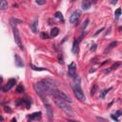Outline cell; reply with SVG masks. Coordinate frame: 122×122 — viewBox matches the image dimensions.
<instances>
[{
  "instance_id": "obj_16",
  "label": "cell",
  "mask_w": 122,
  "mask_h": 122,
  "mask_svg": "<svg viewBox=\"0 0 122 122\" xmlns=\"http://www.w3.org/2000/svg\"><path fill=\"white\" fill-rule=\"evenodd\" d=\"M40 116H41V112H34V113H32V114L30 115V120L37 119V118H39Z\"/></svg>"
},
{
  "instance_id": "obj_12",
  "label": "cell",
  "mask_w": 122,
  "mask_h": 122,
  "mask_svg": "<svg viewBox=\"0 0 122 122\" xmlns=\"http://www.w3.org/2000/svg\"><path fill=\"white\" fill-rule=\"evenodd\" d=\"M37 24H38V20L35 19V20L31 23V25H30V30H31L32 32H34V33L37 31Z\"/></svg>"
},
{
  "instance_id": "obj_26",
  "label": "cell",
  "mask_w": 122,
  "mask_h": 122,
  "mask_svg": "<svg viewBox=\"0 0 122 122\" xmlns=\"http://www.w3.org/2000/svg\"><path fill=\"white\" fill-rule=\"evenodd\" d=\"M96 89H97V86H96V85H94V86L92 87V89L91 90V94H92H92H94V92H95V90H96Z\"/></svg>"
},
{
  "instance_id": "obj_3",
  "label": "cell",
  "mask_w": 122,
  "mask_h": 122,
  "mask_svg": "<svg viewBox=\"0 0 122 122\" xmlns=\"http://www.w3.org/2000/svg\"><path fill=\"white\" fill-rule=\"evenodd\" d=\"M73 92H74V94L76 95V97L79 100H81V101L85 100V96H84V93L82 92L81 85H80V78L78 76L75 77V80L73 82Z\"/></svg>"
},
{
  "instance_id": "obj_7",
  "label": "cell",
  "mask_w": 122,
  "mask_h": 122,
  "mask_svg": "<svg viewBox=\"0 0 122 122\" xmlns=\"http://www.w3.org/2000/svg\"><path fill=\"white\" fill-rule=\"evenodd\" d=\"M13 36H14V41L15 43L17 44V46L20 48V50L23 51L24 47H23V44L21 42V38H20V34H19V31H18V29L13 27Z\"/></svg>"
},
{
  "instance_id": "obj_11",
  "label": "cell",
  "mask_w": 122,
  "mask_h": 122,
  "mask_svg": "<svg viewBox=\"0 0 122 122\" xmlns=\"http://www.w3.org/2000/svg\"><path fill=\"white\" fill-rule=\"evenodd\" d=\"M14 58H15V65L17 67H24V63H23V61H22V59H21L20 56L15 55Z\"/></svg>"
},
{
  "instance_id": "obj_29",
  "label": "cell",
  "mask_w": 122,
  "mask_h": 122,
  "mask_svg": "<svg viewBox=\"0 0 122 122\" xmlns=\"http://www.w3.org/2000/svg\"><path fill=\"white\" fill-rule=\"evenodd\" d=\"M103 30H104V28H101L100 30H97V31H96V32L94 33V35H97V34H98V33H100V32H101V31H102Z\"/></svg>"
},
{
  "instance_id": "obj_34",
  "label": "cell",
  "mask_w": 122,
  "mask_h": 122,
  "mask_svg": "<svg viewBox=\"0 0 122 122\" xmlns=\"http://www.w3.org/2000/svg\"><path fill=\"white\" fill-rule=\"evenodd\" d=\"M11 122H16V120H15V118H12V119H11Z\"/></svg>"
},
{
  "instance_id": "obj_22",
  "label": "cell",
  "mask_w": 122,
  "mask_h": 122,
  "mask_svg": "<svg viewBox=\"0 0 122 122\" xmlns=\"http://www.w3.org/2000/svg\"><path fill=\"white\" fill-rule=\"evenodd\" d=\"M55 17L58 18V19H60V20H63V19H64V18H63V14H62L60 11H56V12H55Z\"/></svg>"
},
{
  "instance_id": "obj_33",
  "label": "cell",
  "mask_w": 122,
  "mask_h": 122,
  "mask_svg": "<svg viewBox=\"0 0 122 122\" xmlns=\"http://www.w3.org/2000/svg\"><path fill=\"white\" fill-rule=\"evenodd\" d=\"M68 122H78V121H74V120H68Z\"/></svg>"
},
{
  "instance_id": "obj_17",
  "label": "cell",
  "mask_w": 122,
  "mask_h": 122,
  "mask_svg": "<svg viewBox=\"0 0 122 122\" xmlns=\"http://www.w3.org/2000/svg\"><path fill=\"white\" fill-rule=\"evenodd\" d=\"M30 68H31L33 71H48V69H46V68H39V67L34 66L33 64H30Z\"/></svg>"
},
{
  "instance_id": "obj_23",
  "label": "cell",
  "mask_w": 122,
  "mask_h": 122,
  "mask_svg": "<svg viewBox=\"0 0 122 122\" xmlns=\"http://www.w3.org/2000/svg\"><path fill=\"white\" fill-rule=\"evenodd\" d=\"M111 89H112V88H109V89H107V90H104V91H103V92L100 94V97H102V98H103V97H104V96L109 92V91H111Z\"/></svg>"
},
{
  "instance_id": "obj_9",
  "label": "cell",
  "mask_w": 122,
  "mask_h": 122,
  "mask_svg": "<svg viewBox=\"0 0 122 122\" xmlns=\"http://www.w3.org/2000/svg\"><path fill=\"white\" fill-rule=\"evenodd\" d=\"M75 73H76V65L73 62H71L68 68V74L71 77H75Z\"/></svg>"
},
{
  "instance_id": "obj_15",
  "label": "cell",
  "mask_w": 122,
  "mask_h": 122,
  "mask_svg": "<svg viewBox=\"0 0 122 122\" xmlns=\"http://www.w3.org/2000/svg\"><path fill=\"white\" fill-rule=\"evenodd\" d=\"M58 33H59V30H58L57 28H53V29H51V37H55V36H57Z\"/></svg>"
},
{
  "instance_id": "obj_21",
  "label": "cell",
  "mask_w": 122,
  "mask_h": 122,
  "mask_svg": "<svg viewBox=\"0 0 122 122\" xmlns=\"http://www.w3.org/2000/svg\"><path fill=\"white\" fill-rule=\"evenodd\" d=\"M120 65H121V62H115V63H114V64H113L110 69H111V71H112V70H116Z\"/></svg>"
},
{
  "instance_id": "obj_10",
  "label": "cell",
  "mask_w": 122,
  "mask_h": 122,
  "mask_svg": "<svg viewBox=\"0 0 122 122\" xmlns=\"http://www.w3.org/2000/svg\"><path fill=\"white\" fill-rule=\"evenodd\" d=\"M15 83H16V80H15L14 78H10V79L8 81V84L5 86V88H4V92H8V91H10V90L15 85Z\"/></svg>"
},
{
  "instance_id": "obj_25",
  "label": "cell",
  "mask_w": 122,
  "mask_h": 122,
  "mask_svg": "<svg viewBox=\"0 0 122 122\" xmlns=\"http://www.w3.org/2000/svg\"><path fill=\"white\" fill-rule=\"evenodd\" d=\"M36 4L37 5H44V4H46V1L45 0H36Z\"/></svg>"
},
{
  "instance_id": "obj_2",
  "label": "cell",
  "mask_w": 122,
  "mask_h": 122,
  "mask_svg": "<svg viewBox=\"0 0 122 122\" xmlns=\"http://www.w3.org/2000/svg\"><path fill=\"white\" fill-rule=\"evenodd\" d=\"M34 91L36 92V93L42 98V97H46V95L48 93H51V90L48 89L42 82H37L33 85Z\"/></svg>"
},
{
  "instance_id": "obj_19",
  "label": "cell",
  "mask_w": 122,
  "mask_h": 122,
  "mask_svg": "<svg viewBox=\"0 0 122 122\" xmlns=\"http://www.w3.org/2000/svg\"><path fill=\"white\" fill-rule=\"evenodd\" d=\"M8 8V2L5 0H1L0 1V9L1 10H5Z\"/></svg>"
},
{
  "instance_id": "obj_6",
  "label": "cell",
  "mask_w": 122,
  "mask_h": 122,
  "mask_svg": "<svg viewBox=\"0 0 122 122\" xmlns=\"http://www.w3.org/2000/svg\"><path fill=\"white\" fill-rule=\"evenodd\" d=\"M41 99H42V101L44 103V106H45V109H46V112L48 114V117H49L50 120H51L52 119V115H53V112H52L51 106V104L49 103V101H48V99L46 97H42Z\"/></svg>"
},
{
  "instance_id": "obj_30",
  "label": "cell",
  "mask_w": 122,
  "mask_h": 122,
  "mask_svg": "<svg viewBox=\"0 0 122 122\" xmlns=\"http://www.w3.org/2000/svg\"><path fill=\"white\" fill-rule=\"evenodd\" d=\"M95 49H96V45H95V44L91 47V51H95Z\"/></svg>"
},
{
  "instance_id": "obj_1",
  "label": "cell",
  "mask_w": 122,
  "mask_h": 122,
  "mask_svg": "<svg viewBox=\"0 0 122 122\" xmlns=\"http://www.w3.org/2000/svg\"><path fill=\"white\" fill-rule=\"evenodd\" d=\"M53 100H54V103L56 104V106L58 108H60L66 114H68V115H72L73 114V111H72L71 107L69 105V103H67V102H65L61 99H58L56 97H54Z\"/></svg>"
},
{
  "instance_id": "obj_35",
  "label": "cell",
  "mask_w": 122,
  "mask_h": 122,
  "mask_svg": "<svg viewBox=\"0 0 122 122\" xmlns=\"http://www.w3.org/2000/svg\"><path fill=\"white\" fill-rule=\"evenodd\" d=\"M3 120H4V118H3V117L0 115V121H3Z\"/></svg>"
},
{
  "instance_id": "obj_28",
  "label": "cell",
  "mask_w": 122,
  "mask_h": 122,
  "mask_svg": "<svg viewBox=\"0 0 122 122\" xmlns=\"http://www.w3.org/2000/svg\"><path fill=\"white\" fill-rule=\"evenodd\" d=\"M4 110H5V112H11V110H10L9 107H7V106L4 107Z\"/></svg>"
},
{
  "instance_id": "obj_8",
  "label": "cell",
  "mask_w": 122,
  "mask_h": 122,
  "mask_svg": "<svg viewBox=\"0 0 122 122\" xmlns=\"http://www.w3.org/2000/svg\"><path fill=\"white\" fill-rule=\"evenodd\" d=\"M80 17H81V10H76L70 16V22L71 24H75V23L78 22V20L80 19Z\"/></svg>"
},
{
  "instance_id": "obj_27",
  "label": "cell",
  "mask_w": 122,
  "mask_h": 122,
  "mask_svg": "<svg viewBox=\"0 0 122 122\" xmlns=\"http://www.w3.org/2000/svg\"><path fill=\"white\" fill-rule=\"evenodd\" d=\"M120 13H121V9H117V10H115V16L118 17V16L120 15Z\"/></svg>"
},
{
  "instance_id": "obj_5",
  "label": "cell",
  "mask_w": 122,
  "mask_h": 122,
  "mask_svg": "<svg viewBox=\"0 0 122 122\" xmlns=\"http://www.w3.org/2000/svg\"><path fill=\"white\" fill-rule=\"evenodd\" d=\"M41 82H42L48 89H50L51 91L53 90V89H55V88L57 87V85H58L57 81H55V80H53V79H51V78H45V79H43Z\"/></svg>"
},
{
  "instance_id": "obj_32",
  "label": "cell",
  "mask_w": 122,
  "mask_h": 122,
  "mask_svg": "<svg viewBox=\"0 0 122 122\" xmlns=\"http://www.w3.org/2000/svg\"><path fill=\"white\" fill-rule=\"evenodd\" d=\"M88 22H89V20H86V21H85V24L83 25V29H85V28H86V26L88 25Z\"/></svg>"
},
{
  "instance_id": "obj_14",
  "label": "cell",
  "mask_w": 122,
  "mask_h": 122,
  "mask_svg": "<svg viewBox=\"0 0 122 122\" xmlns=\"http://www.w3.org/2000/svg\"><path fill=\"white\" fill-rule=\"evenodd\" d=\"M77 51H78V40H74L72 44V52L76 53Z\"/></svg>"
},
{
  "instance_id": "obj_18",
  "label": "cell",
  "mask_w": 122,
  "mask_h": 122,
  "mask_svg": "<svg viewBox=\"0 0 122 122\" xmlns=\"http://www.w3.org/2000/svg\"><path fill=\"white\" fill-rule=\"evenodd\" d=\"M116 45H117V42H116V41H114V42H112V43H111V44L109 45V47H108V48H107V49L105 50V51H104V52L106 53L107 51H109L110 50H112V48H114V47H115Z\"/></svg>"
},
{
  "instance_id": "obj_4",
  "label": "cell",
  "mask_w": 122,
  "mask_h": 122,
  "mask_svg": "<svg viewBox=\"0 0 122 122\" xmlns=\"http://www.w3.org/2000/svg\"><path fill=\"white\" fill-rule=\"evenodd\" d=\"M51 94L53 97H56V98H58V99H61V100H63V101H65V102H67V103H71V97H70L68 94H66L64 92H62V91L53 89V90L51 91Z\"/></svg>"
},
{
  "instance_id": "obj_24",
  "label": "cell",
  "mask_w": 122,
  "mask_h": 122,
  "mask_svg": "<svg viewBox=\"0 0 122 122\" xmlns=\"http://www.w3.org/2000/svg\"><path fill=\"white\" fill-rule=\"evenodd\" d=\"M40 36H41V38H42V39H48V38L50 37V36H49V34H48V33H46V32H41Z\"/></svg>"
},
{
  "instance_id": "obj_13",
  "label": "cell",
  "mask_w": 122,
  "mask_h": 122,
  "mask_svg": "<svg viewBox=\"0 0 122 122\" xmlns=\"http://www.w3.org/2000/svg\"><path fill=\"white\" fill-rule=\"evenodd\" d=\"M91 5H92V2L91 1H83L82 2V9L83 10H89L90 9V7H91Z\"/></svg>"
},
{
  "instance_id": "obj_20",
  "label": "cell",
  "mask_w": 122,
  "mask_h": 122,
  "mask_svg": "<svg viewBox=\"0 0 122 122\" xmlns=\"http://www.w3.org/2000/svg\"><path fill=\"white\" fill-rule=\"evenodd\" d=\"M24 87H23V85H18L17 87H16V92H18V93H21V92H24Z\"/></svg>"
},
{
  "instance_id": "obj_31",
  "label": "cell",
  "mask_w": 122,
  "mask_h": 122,
  "mask_svg": "<svg viewBox=\"0 0 122 122\" xmlns=\"http://www.w3.org/2000/svg\"><path fill=\"white\" fill-rule=\"evenodd\" d=\"M120 115H121V111L119 110V111H117V112H116L115 116H120Z\"/></svg>"
}]
</instances>
